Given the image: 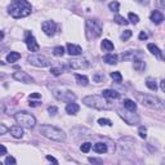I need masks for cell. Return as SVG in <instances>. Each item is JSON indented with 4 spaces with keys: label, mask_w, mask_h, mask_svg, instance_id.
I'll return each mask as SVG.
<instances>
[{
    "label": "cell",
    "mask_w": 165,
    "mask_h": 165,
    "mask_svg": "<svg viewBox=\"0 0 165 165\" xmlns=\"http://www.w3.org/2000/svg\"><path fill=\"white\" fill-rule=\"evenodd\" d=\"M31 11L32 7L27 0H12L11 5L8 7V13L16 19L27 17L31 13Z\"/></svg>",
    "instance_id": "obj_1"
},
{
    "label": "cell",
    "mask_w": 165,
    "mask_h": 165,
    "mask_svg": "<svg viewBox=\"0 0 165 165\" xmlns=\"http://www.w3.org/2000/svg\"><path fill=\"white\" fill-rule=\"evenodd\" d=\"M82 103L95 110H112L114 103L105 98L103 95H86L82 98Z\"/></svg>",
    "instance_id": "obj_2"
},
{
    "label": "cell",
    "mask_w": 165,
    "mask_h": 165,
    "mask_svg": "<svg viewBox=\"0 0 165 165\" xmlns=\"http://www.w3.org/2000/svg\"><path fill=\"white\" fill-rule=\"evenodd\" d=\"M135 97H137V101L139 103H142L143 106H146L148 108H152V110H163L164 108L163 101L159 99L157 97L144 94V93H139V92L135 93Z\"/></svg>",
    "instance_id": "obj_3"
},
{
    "label": "cell",
    "mask_w": 165,
    "mask_h": 165,
    "mask_svg": "<svg viewBox=\"0 0 165 165\" xmlns=\"http://www.w3.org/2000/svg\"><path fill=\"white\" fill-rule=\"evenodd\" d=\"M40 133L44 135L45 138L52 139V141H54V142H63L66 139V134L63 130L58 129L56 127H52V125H41Z\"/></svg>",
    "instance_id": "obj_4"
},
{
    "label": "cell",
    "mask_w": 165,
    "mask_h": 165,
    "mask_svg": "<svg viewBox=\"0 0 165 165\" xmlns=\"http://www.w3.org/2000/svg\"><path fill=\"white\" fill-rule=\"evenodd\" d=\"M14 119H16V121L21 125V127H25V128H28V129L34 128V127H35V124H36L35 116L26 112V111L17 112L16 115H14Z\"/></svg>",
    "instance_id": "obj_5"
},
{
    "label": "cell",
    "mask_w": 165,
    "mask_h": 165,
    "mask_svg": "<svg viewBox=\"0 0 165 165\" xmlns=\"http://www.w3.org/2000/svg\"><path fill=\"white\" fill-rule=\"evenodd\" d=\"M102 34V25L97 19H86V37L95 39L99 37Z\"/></svg>",
    "instance_id": "obj_6"
},
{
    "label": "cell",
    "mask_w": 165,
    "mask_h": 165,
    "mask_svg": "<svg viewBox=\"0 0 165 165\" xmlns=\"http://www.w3.org/2000/svg\"><path fill=\"white\" fill-rule=\"evenodd\" d=\"M118 112L120 115V118L123 119L128 125H137V124H139V116L137 114H132V112H134V111H129V110L125 108V111L118 110Z\"/></svg>",
    "instance_id": "obj_7"
},
{
    "label": "cell",
    "mask_w": 165,
    "mask_h": 165,
    "mask_svg": "<svg viewBox=\"0 0 165 165\" xmlns=\"http://www.w3.org/2000/svg\"><path fill=\"white\" fill-rule=\"evenodd\" d=\"M27 61H28V63H30V65L36 66V67H47V66H49V61H48L47 58L44 56H41V54H31V56H28Z\"/></svg>",
    "instance_id": "obj_8"
},
{
    "label": "cell",
    "mask_w": 165,
    "mask_h": 165,
    "mask_svg": "<svg viewBox=\"0 0 165 165\" xmlns=\"http://www.w3.org/2000/svg\"><path fill=\"white\" fill-rule=\"evenodd\" d=\"M25 43H26V45L28 48V50H31V52H37L39 49H40V45L37 44V41H36V39L34 37V35L31 32H26V37H25Z\"/></svg>",
    "instance_id": "obj_9"
},
{
    "label": "cell",
    "mask_w": 165,
    "mask_h": 165,
    "mask_svg": "<svg viewBox=\"0 0 165 165\" xmlns=\"http://www.w3.org/2000/svg\"><path fill=\"white\" fill-rule=\"evenodd\" d=\"M54 97L56 98H58L60 101H63V102H72L75 98H76V95L72 93V92L70 90H66V92H61V90H54Z\"/></svg>",
    "instance_id": "obj_10"
},
{
    "label": "cell",
    "mask_w": 165,
    "mask_h": 165,
    "mask_svg": "<svg viewBox=\"0 0 165 165\" xmlns=\"http://www.w3.org/2000/svg\"><path fill=\"white\" fill-rule=\"evenodd\" d=\"M69 65L71 69H74V70H82L89 66V62L86 61L85 58H74V60L69 61Z\"/></svg>",
    "instance_id": "obj_11"
},
{
    "label": "cell",
    "mask_w": 165,
    "mask_h": 165,
    "mask_svg": "<svg viewBox=\"0 0 165 165\" xmlns=\"http://www.w3.org/2000/svg\"><path fill=\"white\" fill-rule=\"evenodd\" d=\"M41 30L44 31L45 35L52 36V35H54V32L57 30V25L53 21H45V22H43V25H41Z\"/></svg>",
    "instance_id": "obj_12"
},
{
    "label": "cell",
    "mask_w": 165,
    "mask_h": 165,
    "mask_svg": "<svg viewBox=\"0 0 165 165\" xmlns=\"http://www.w3.org/2000/svg\"><path fill=\"white\" fill-rule=\"evenodd\" d=\"M13 79L17 80V81H21V82H26V84H31L34 82V79L27 74V72H23V71H18V72H14L13 74Z\"/></svg>",
    "instance_id": "obj_13"
},
{
    "label": "cell",
    "mask_w": 165,
    "mask_h": 165,
    "mask_svg": "<svg viewBox=\"0 0 165 165\" xmlns=\"http://www.w3.org/2000/svg\"><path fill=\"white\" fill-rule=\"evenodd\" d=\"M150 18H151V21L155 23V25H160V23L164 21V14L160 11H154L151 13V16H150Z\"/></svg>",
    "instance_id": "obj_14"
},
{
    "label": "cell",
    "mask_w": 165,
    "mask_h": 165,
    "mask_svg": "<svg viewBox=\"0 0 165 165\" xmlns=\"http://www.w3.org/2000/svg\"><path fill=\"white\" fill-rule=\"evenodd\" d=\"M102 95H103L105 98H107V99H118V98H120V93H118V92L114 90V89H105L103 92H102Z\"/></svg>",
    "instance_id": "obj_15"
},
{
    "label": "cell",
    "mask_w": 165,
    "mask_h": 165,
    "mask_svg": "<svg viewBox=\"0 0 165 165\" xmlns=\"http://www.w3.org/2000/svg\"><path fill=\"white\" fill-rule=\"evenodd\" d=\"M66 48H67V53H69L70 56H79L80 53L82 52V50H81V48H80L79 45L71 44V43H69Z\"/></svg>",
    "instance_id": "obj_16"
},
{
    "label": "cell",
    "mask_w": 165,
    "mask_h": 165,
    "mask_svg": "<svg viewBox=\"0 0 165 165\" xmlns=\"http://www.w3.org/2000/svg\"><path fill=\"white\" fill-rule=\"evenodd\" d=\"M11 134L13 135L14 138H22L23 137V129H22V127L21 125H14V127H12L11 129Z\"/></svg>",
    "instance_id": "obj_17"
},
{
    "label": "cell",
    "mask_w": 165,
    "mask_h": 165,
    "mask_svg": "<svg viewBox=\"0 0 165 165\" xmlns=\"http://www.w3.org/2000/svg\"><path fill=\"white\" fill-rule=\"evenodd\" d=\"M79 110H80L79 105H77V103H74V102H70V103L66 106V112L70 114V115H75Z\"/></svg>",
    "instance_id": "obj_18"
},
{
    "label": "cell",
    "mask_w": 165,
    "mask_h": 165,
    "mask_svg": "<svg viewBox=\"0 0 165 165\" xmlns=\"http://www.w3.org/2000/svg\"><path fill=\"white\" fill-rule=\"evenodd\" d=\"M93 150H94V152H97V154H106V152H107V144L102 143V142H98V143H95L93 146Z\"/></svg>",
    "instance_id": "obj_19"
},
{
    "label": "cell",
    "mask_w": 165,
    "mask_h": 165,
    "mask_svg": "<svg viewBox=\"0 0 165 165\" xmlns=\"http://www.w3.org/2000/svg\"><path fill=\"white\" fill-rule=\"evenodd\" d=\"M118 60H119V57L116 54H111V53H110V54H106L103 57V61L107 65H116V63H118Z\"/></svg>",
    "instance_id": "obj_20"
},
{
    "label": "cell",
    "mask_w": 165,
    "mask_h": 165,
    "mask_svg": "<svg viewBox=\"0 0 165 165\" xmlns=\"http://www.w3.org/2000/svg\"><path fill=\"white\" fill-rule=\"evenodd\" d=\"M147 48H148V50L152 53V54H155L157 58H160V60H163V53H161V50L159 49V48L155 45V44H148L147 45Z\"/></svg>",
    "instance_id": "obj_21"
},
{
    "label": "cell",
    "mask_w": 165,
    "mask_h": 165,
    "mask_svg": "<svg viewBox=\"0 0 165 165\" xmlns=\"http://www.w3.org/2000/svg\"><path fill=\"white\" fill-rule=\"evenodd\" d=\"M101 48L102 49H103L105 52H111V50H114V44L112 43H111L108 39H105L103 41H102V44H101Z\"/></svg>",
    "instance_id": "obj_22"
},
{
    "label": "cell",
    "mask_w": 165,
    "mask_h": 165,
    "mask_svg": "<svg viewBox=\"0 0 165 165\" xmlns=\"http://www.w3.org/2000/svg\"><path fill=\"white\" fill-rule=\"evenodd\" d=\"M19 58H21V54H19L18 52H11L7 56V61L9 62V63H14V62H17Z\"/></svg>",
    "instance_id": "obj_23"
},
{
    "label": "cell",
    "mask_w": 165,
    "mask_h": 165,
    "mask_svg": "<svg viewBox=\"0 0 165 165\" xmlns=\"http://www.w3.org/2000/svg\"><path fill=\"white\" fill-rule=\"evenodd\" d=\"M123 103H124V107L127 110H129V111L137 110V103H134V101H132V99H124Z\"/></svg>",
    "instance_id": "obj_24"
},
{
    "label": "cell",
    "mask_w": 165,
    "mask_h": 165,
    "mask_svg": "<svg viewBox=\"0 0 165 165\" xmlns=\"http://www.w3.org/2000/svg\"><path fill=\"white\" fill-rule=\"evenodd\" d=\"M133 67H134V70L135 71H143L144 70V67H146V63H144L143 61H141V60H134V63H133Z\"/></svg>",
    "instance_id": "obj_25"
},
{
    "label": "cell",
    "mask_w": 165,
    "mask_h": 165,
    "mask_svg": "<svg viewBox=\"0 0 165 165\" xmlns=\"http://www.w3.org/2000/svg\"><path fill=\"white\" fill-rule=\"evenodd\" d=\"M75 79L77 81V84L80 85H88V77H86L85 75H79V74H75Z\"/></svg>",
    "instance_id": "obj_26"
},
{
    "label": "cell",
    "mask_w": 165,
    "mask_h": 165,
    "mask_svg": "<svg viewBox=\"0 0 165 165\" xmlns=\"http://www.w3.org/2000/svg\"><path fill=\"white\" fill-rule=\"evenodd\" d=\"M146 85H147V88L151 89V90L156 92V89H157V82H156L155 79H152V77H148V79L146 80Z\"/></svg>",
    "instance_id": "obj_27"
},
{
    "label": "cell",
    "mask_w": 165,
    "mask_h": 165,
    "mask_svg": "<svg viewBox=\"0 0 165 165\" xmlns=\"http://www.w3.org/2000/svg\"><path fill=\"white\" fill-rule=\"evenodd\" d=\"M53 54H54L56 57H62V56L65 54V48L62 47V45L56 47L54 49H53Z\"/></svg>",
    "instance_id": "obj_28"
},
{
    "label": "cell",
    "mask_w": 165,
    "mask_h": 165,
    "mask_svg": "<svg viewBox=\"0 0 165 165\" xmlns=\"http://www.w3.org/2000/svg\"><path fill=\"white\" fill-rule=\"evenodd\" d=\"M134 57H135V53H134L133 50H128V52L123 53V56H121V58H123L124 61H128V60H134Z\"/></svg>",
    "instance_id": "obj_29"
},
{
    "label": "cell",
    "mask_w": 165,
    "mask_h": 165,
    "mask_svg": "<svg viewBox=\"0 0 165 165\" xmlns=\"http://www.w3.org/2000/svg\"><path fill=\"white\" fill-rule=\"evenodd\" d=\"M114 21H115L116 23H118V25H123V26H127L128 23H129V22H128L127 19H125L123 16H115Z\"/></svg>",
    "instance_id": "obj_30"
},
{
    "label": "cell",
    "mask_w": 165,
    "mask_h": 165,
    "mask_svg": "<svg viewBox=\"0 0 165 165\" xmlns=\"http://www.w3.org/2000/svg\"><path fill=\"white\" fill-rule=\"evenodd\" d=\"M111 77L114 79V81H116V82H121L123 81V76H121V74L119 71H115V72H111V75H110Z\"/></svg>",
    "instance_id": "obj_31"
},
{
    "label": "cell",
    "mask_w": 165,
    "mask_h": 165,
    "mask_svg": "<svg viewBox=\"0 0 165 165\" xmlns=\"http://www.w3.org/2000/svg\"><path fill=\"white\" fill-rule=\"evenodd\" d=\"M108 8H110V11H111V12H119V9H120V4H119V2H112V3H110V4H108Z\"/></svg>",
    "instance_id": "obj_32"
},
{
    "label": "cell",
    "mask_w": 165,
    "mask_h": 165,
    "mask_svg": "<svg viewBox=\"0 0 165 165\" xmlns=\"http://www.w3.org/2000/svg\"><path fill=\"white\" fill-rule=\"evenodd\" d=\"M128 17H129V21L133 23V25H137V23L139 22V17L137 16V14H134V13H129L128 14Z\"/></svg>",
    "instance_id": "obj_33"
},
{
    "label": "cell",
    "mask_w": 165,
    "mask_h": 165,
    "mask_svg": "<svg viewBox=\"0 0 165 165\" xmlns=\"http://www.w3.org/2000/svg\"><path fill=\"white\" fill-rule=\"evenodd\" d=\"M90 148H92V143H89V142H85V143H82L81 146H80L81 152H84V154L89 152V150H90Z\"/></svg>",
    "instance_id": "obj_34"
},
{
    "label": "cell",
    "mask_w": 165,
    "mask_h": 165,
    "mask_svg": "<svg viewBox=\"0 0 165 165\" xmlns=\"http://www.w3.org/2000/svg\"><path fill=\"white\" fill-rule=\"evenodd\" d=\"M50 72L54 76H58V75H61L62 72H63V69H62V67H52L50 69Z\"/></svg>",
    "instance_id": "obj_35"
},
{
    "label": "cell",
    "mask_w": 165,
    "mask_h": 165,
    "mask_svg": "<svg viewBox=\"0 0 165 165\" xmlns=\"http://www.w3.org/2000/svg\"><path fill=\"white\" fill-rule=\"evenodd\" d=\"M138 134H139L141 138H146V137H147V129L144 128V127H139V129H138Z\"/></svg>",
    "instance_id": "obj_36"
},
{
    "label": "cell",
    "mask_w": 165,
    "mask_h": 165,
    "mask_svg": "<svg viewBox=\"0 0 165 165\" xmlns=\"http://www.w3.org/2000/svg\"><path fill=\"white\" fill-rule=\"evenodd\" d=\"M130 36H132V31H130V30H127V31H124L123 34H121V40L125 41V40H128Z\"/></svg>",
    "instance_id": "obj_37"
},
{
    "label": "cell",
    "mask_w": 165,
    "mask_h": 165,
    "mask_svg": "<svg viewBox=\"0 0 165 165\" xmlns=\"http://www.w3.org/2000/svg\"><path fill=\"white\" fill-rule=\"evenodd\" d=\"M98 124L99 125H107V127H111V125H112V123H111L108 119H99L98 120Z\"/></svg>",
    "instance_id": "obj_38"
},
{
    "label": "cell",
    "mask_w": 165,
    "mask_h": 165,
    "mask_svg": "<svg viewBox=\"0 0 165 165\" xmlns=\"http://www.w3.org/2000/svg\"><path fill=\"white\" fill-rule=\"evenodd\" d=\"M103 79H105V75H103V74H95V75L93 76V80H94L95 82H101Z\"/></svg>",
    "instance_id": "obj_39"
},
{
    "label": "cell",
    "mask_w": 165,
    "mask_h": 165,
    "mask_svg": "<svg viewBox=\"0 0 165 165\" xmlns=\"http://www.w3.org/2000/svg\"><path fill=\"white\" fill-rule=\"evenodd\" d=\"M8 128L5 127V125H4V124H2V123H0V135H3V134H5L7 132H8Z\"/></svg>",
    "instance_id": "obj_40"
},
{
    "label": "cell",
    "mask_w": 165,
    "mask_h": 165,
    "mask_svg": "<svg viewBox=\"0 0 165 165\" xmlns=\"http://www.w3.org/2000/svg\"><path fill=\"white\" fill-rule=\"evenodd\" d=\"M17 161H16V159H14L13 156H8L7 159H5V164H8V165H11V164H16Z\"/></svg>",
    "instance_id": "obj_41"
},
{
    "label": "cell",
    "mask_w": 165,
    "mask_h": 165,
    "mask_svg": "<svg viewBox=\"0 0 165 165\" xmlns=\"http://www.w3.org/2000/svg\"><path fill=\"white\" fill-rule=\"evenodd\" d=\"M57 111H58V108L56 107V106H50V107H48V112H49L50 115H56Z\"/></svg>",
    "instance_id": "obj_42"
},
{
    "label": "cell",
    "mask_w": 165,
    "mask_h": 165,
    "mask_svg": "<svg viewBox=\"0 0 165 165\" xmlns=\"http://www.w3.org/2000/svg\"><path fill=\"white\" fill-rule=\"evenodd\" d=\"M89 163H93V164H102L103 161H102L101 159H94V157H89Z\"/></svg>",
    "instance_id": "obj_43"
},
{
    "label": "cell",
    "mask_w": 165,
    "mask_h": 165,
    "mask_svg": "<svg viewBox=\"0 0 165 165\" xmlns=\"http://www.w3.org/2000/svg\"><path fill=\"white\" fill-rule=\"evenodd\" d=\"M139 40H147V37H148V35H147V34L146 32H144V31H142V32H141L139 34Z\"/></svg>",
    "instance_id": "obj_44"
},
{
    "label": "cell",
    "mask_w": 165,
    "mask_h": 165,
    "mask_svg": "<svg viewBox=\"0 0 165 165\" xmlns=\"http://www.w3.org/2000/svg\"><path fill=\"white\" fill-rule=\"evenodd\" d=\"M156 4L159 5V8H161V9L165 8V0H156Z\"/></svg>",
    "instance_id": "obj_45"
},
{
    "label": "cell",
    "mask_w": 165,
    "mask_h": 165,
    "mask_svg": "<svg viewBox=\"0 0 165 165\" xmlns=\"http://www.w3.org/2000/svg\"><path fill=\"white\" fill-rule=\"evenodd\" d=\"M7 154V148L5 146H3V144H0V156H3V155Z\"/></svg>",
    "instance_id": "obj_46"
},
{
    "label": "cell",
    "mask_w": 165,
    "mask_h": 165,
    "mask_svg": "<svg viewBox=\"0 0 165 165\" xmlns=\"http://www.w3.org/2000/svg\"><path fill=\"white\" fill-rule=\"evenodd\" d=\"M41 94H39V93H31L30 94V99H34V98H40Z\"/></svg>",
    "instance_id": "obj_47"
},
{
    "label": "cell",
    "mask_w": 165,
    "mask_h": 165,
    "mask_svg": "<svg viewBox=\"0 0 165 165\" xmlns=\"http://www.w3.org/2000/svg\"><path fill=\"white\" fill-rule=\"evenodd\" d=\"M47 160H49V161H52V163H54V164H58V161L57 160L53 157V156H49V155H47Z\"/></svg>",
    "instance_id": "obj_48"
},
{
    "label": "cell",
    "mask_w": 165,
    "mask_h": 165,
    "mask_svg": "<svg viewBox=\"0 0 165 165\" xmlns=\"http://www.w3.org/2000/svg\"><path fill=\"white\" fill-rule=\"evenodd\" d=\"M160 88H161L163 92H165V81H164V80L160 81Z\"/></svg>",
    "instance_id": "obj_49"
},
{
    "label": "cell",
    "mask_w": 165,
    "mask_h": 165,
    "mask_svg": "<svg viewBox=\"0 0 165 165\" xmlns=\"http://www.w3.org/2000/svg\"><path fill=\"white\" fill-rule=\"evenodd\" d=\"M135 2L139 4H148V0H135Z\"/></svg>",
    "instance_id": "obj_50"
},
{
    "label": "cell",
    "mask_w": 165,
    "mask_h": 165,
    "mask_svg": "<svg viewBox=\"0 0 165 165\" xmlns=\"http://www.w3.org/2000/svg\"><path fill=\"white\" fill-rule=\"evenodd\" d=\"M37 105H39V102H30V106H32V107H35Z\"/></svg>",
    "instance_id": "obj_51"
},
{
    "label": "cell",
    "mask_w": 165,
    "mask_h": 165,
    "mask_svg": "<svg viewBox=\"0 0 165 165\" xmlns=\"http://www.w3.org/2000/svg\"><path fill=\"white\" fill-rule=\"evenodd\" d=\"M3 112H4V106L0 103V114H3Z\"/></svg>",
    "instance_id": "obj_52"
},
{
    "label": "cell",
    "mask_w": 165,
    "mask_h": 165,
    "mask_svg": "<svg viewBox=\"0 0 165 165\" xmlns=\"http://www.w3.org/2000/svg\"><path fill=\"white\" fill-rule=\"evenodd\" d=\"M3 37H4V32H3V31H0V40H2Z\"/></svg>",
    "instance_id": "obj_53"
},
{
    "label": "cell",
    "mask_w": 165,
    "mask_h": 165,
    "mask_svg": "<svg viewBox=\"0 0 165 165\" xmlns=\"http://www.w3.org/2000/svg\"><path fill=\"white\" fill-rule=\"evenodd\" d=\"M99 2H105V0H99Z\"/></svg>",
    "instance_id": "obj_54"
},
{
    "label": "cell",
    "mask_w": 165,
    "mask_h": 165,
    "mask_svg": "<svg viewBox=\"0 0 165 165\" xmlns=\"http://www.w3.org/2000/svg\"><path fill=\"white\" fill-rule=\"evenodd\" d=\"M0 49H2V45H0Z\"/></svg>",
    "instance_id": "obj_55"
}]
</instances>
